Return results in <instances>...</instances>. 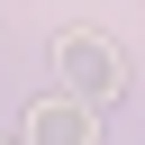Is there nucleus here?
Wrapping results in <instances>:
<instances>
[{
  "label": "nucleus",
  "instance_id": "f257e3e1",
  "mask_svg": "<svg viewBox=\"0 0 145 145\" xmlns=\"http://www.w3.org/2000/svg\"><path fill=\"white\" fill-rule=\"evenodd\" d=\"M54 63L72 72V91H82V109H100V100H118V91H127V54H118V45H100L91 27H72V36H54Z\"/></svg>",
  "mask_w": 145,
  "mask_h": 145
},
{
  "label": "nucleus",
  "instance_id": "f03ea898",
  "mask_svg": "<svg viewBox=\"0 0 145 145\" xmlns=\"http://www.w3.org/2000/svg\"><path fill=\"white\" fill-rule=\"evenodd\" d=\"M27 145H91V109L82 100H36L27 109Z\"/></svg>",
  "mask_w": 145,
  "mask_h": 145
},
{
  "label": "nucleus",
  "instance_id": "7ed1b4c3",
  "mask_svg": "<svg viewBox=\"0 0 145 145\" xmlns=\"http://www.w3.org/2000/svg\"><path fill=\"white\" fill-rule=\"evenodd\" d=\"M0 145H9V136H0Z\"/></svg>",
  "mask_w": 145,
  "mask_h": 145
}]
</instances>
